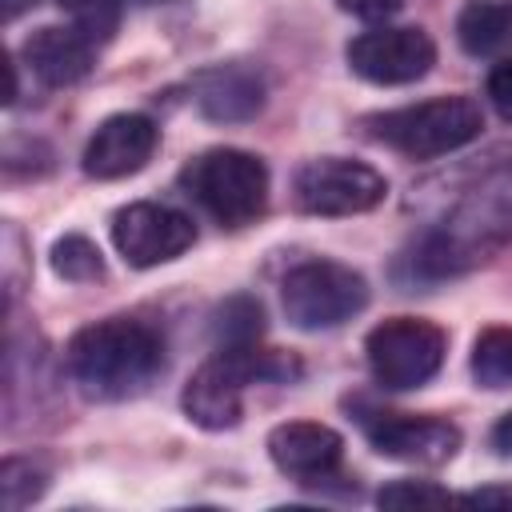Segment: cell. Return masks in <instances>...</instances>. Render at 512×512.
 I'll return each instance as SVG.
<instances>
[{
  "mask_svg": "<svg viewBox=\"0 0 512 512\" xmlns=\"http://www.w3.org/2000/svg\"><path fill=\"white\" fill-rule=\"evenodd\" d=\"M68 376L88 400H124L144 392L164 368V340L144 320L108 316L68 340Z\"/></svg>",
  "mask_w": 512,
  "mask_h": 512,
  "instance_id": "1",
  "label": "cell"
},
{
  "mask_svg": "<svg viewBox=\"0 0 512 512\" xmlns=\"http://www.w3.org/2000/svg\"><path fill=\"white\" fill-rule=\"evenodd\" d=\"M292 364H284L276 352H260L256 344L248 348H220L212 360H204L188 384H184V412L192 424L208 428V432H224L236 428L244 416V388L252 380H276L288 376Z\"/></svg>",
  "mask_w": 512,
  "mask_h": 512,
  "instance_id": "2",
  "label": "cell"
},
{
  "mask_svg": "<svg viewBox=\"0 0 512 512\" xmlns=\"http://www.w3.org/2000/svg\"><path fill=\"white\" fill-rule=\"evenodd\" d=\"M368 128L380 144L396 148L408 160H436L484 132V112L472 96H436L424 104H408L396 112L368 116Z\"/></svg>",
  "mask_w": 512,
  "mask_h": 512,
  "instance_id": "3",
  "label": "cell"
},
{
  "mask_svg": "<svg viewBox=\"0 0 512 512\" xmlns=\"http://www.w3.org/2000/svg\"><path fill=\"white\" fill-rule=\"evenodd\" d=\"M184 192L224 228L252 224L268 204V168L244 148H208L180 172Z\"/></svg>",
  "mask_w": 512,
  "mask_h": 512,
  "instance_id": "4",
  "label": "cell"
},
{
  "mask_svg": "<svg viewBox=\"0 0 512 512\" xmlns=\"http://www.w3.org/2000/svg\"><path fill=\"white\" fill-rule=\"evenodd\" d=\"M280 304H284L288 324H296L300 332H324V328H336V324L352 320L356 312H364L368 284L348 264L308 260L284 276Z\"/></svg>",
  "mask_w": 512,
  "mask_h": 512,
  "instance_id": "5",
  "label": "cell"
},
{
  "mask_svg": "<svg viewBox=\"0 0 512 512\" xmlns=\"http://www.w3.org/2000/svg\"><path fill=\"white\" fill-rule=\"evenodd\" d=\"M444 348H448L444 332L420 316H392V320L376 324L364 340L368 368H372L376 384L396 388V392L428 384L444 364Z\"/></svg>",
  "mask_w": 512,
  "mask_h": 512,
  "instance_id": "6",
  "label": "cell"
},
{
  "mask_svg": "<svg viewBox=\"0 0 512 512\" xmlns=\"http://www.w3.org/2000/svg\"><path fill=\"white\" fill-rule=\"evenodd\" d=\"M388 196V180L364 164L344 156L308 160L292 180V200L308 216H356L376 208Z\"/></svg>",
  "mask_w": 512,
  "mask_h": 512,
  "instance_id": "7",
  "label": "cell"
},
{
  "mask_svg": "<svg viewBox=\"0 0 512 512\" xmlns=\"http://www.w3.org/2000/svg\"><path fill=\"white\" fill-rule=\"evenodd\" d=\"M196 240V228L184 212L152 200H136L112 216V244L132 268H156L164 260H176Z\"/></svg>",
  "mask_w": 512,
  "mask_h": 512,
  "instance_id": "8",
  "label": "cell"
},
{
  "mask_svg": "<svg viewBox=\"0 0 512 512\" xmlns=\"http://www.w3.org/2000/svg\"><path fill=\"white\" fill-rule=\"evenodd\" d=\"M344 56L372 84H412L436 64V44L424 28H368L348 40Z\"/></svg>",
  "mask_w": 512,
  "mask_h": 512,
  "instance_id": "9",
  "label": "cell"
},
{
  "mask_svg": "<svg viewBox=\"0 0 512 512\" xmlns=\"http://www.w3.org/2000/svg\"><path fill=\"white\" fill-rule=\"evenodd\" d=\"M368 440L388 460L408 464H444L460 448V428L436 416H404V412H376V420H364Z\"/></svg>",
  "mask_w": 512,
  "mask_h": 512,
  "instance_id": "10",
  "label": "cell"
},
{
  "mask_svg": "<svg viewBox=\"0 0 512 512\" xmlns=\"http://www.w3.org/2000/svg\"><path fill=\"white\" fill-rule=\"evenodd\" d=\"M156 124L140 112H116L108 116L92 140L84 144V172L92 180H120L128 172H140L156 152Z\"/></svg>",
  "mask_w": 512,
  "mask_h": 512,
  "instance_id": "11",
  "label": "cell"
},
{
  "mask_svg": "<svg viewBox=\"0 0 512 512\" xmlns=\"http://www.w3.org/2000/svg\"><path fill=\"white\" fill-rule=\"evenodd\" d=\"M268 456L272 464L300 480V484H316V480H328L340 460H344V440L336 428L328 424H316V420H288V424H276L268 432Z\"/></svg>",
  "mask_w": 512,
  "mask_h": 512,
  "instance_id": "12",
  "label": "cell"
},
{
  "mask_svg": "<svg viewBox=\"0 0 512 512\" xmlns=\"http://www.w3.org/2000/svg\"><path fill=\"white\" fill-rule=\"evenodd\" d=\"M200 116L216 124H244L264 108V80L244 64H216L192 84Z\"/></svg>",
  "mask_w": 512,
  "mask_h": 512,
  "instance_id": "13",
  "label": "cell"
},
{
  "mask_svg": "<svg viewBox=\"0 0 512 512\" xmlns=\"http://www.w3.org/2000/svg\"><path fill=\"white\" fill-rule=\"evenodd\" d=\"M20 52H24L28 68L40 76V84H48V88L76 84L92 68V40H84L76 28H60V24L36 28Z\"/></svg>",
  "mask_w": 512,
  "mask_h": 512,
  "instance_id": "14",
  "label": "cell"
},
{
  "mask_svg": "<svg viewBox=\"0 0 512 512\" xmlns=\"http://www.w3.org/2000/svg\"><path fill=\"white\" fill-rule=\"evenodd\" d=\"M456 40L468 56H492L512 44V0H468L456 16Z\"/></svg>",
  "mask_w": 512,
  "mask_h": 512,
  "instance_id": "15",
  "label": "cell"
},
{
  "mask_svg": "<svg viewBox=\"0 0 512 512\" xmlns=\"http://www.w3.org/2000/svg\"><path fill=\"white\" fill-rule=\"evenodd\" d=\"M264 332V312L252 296H228L212 312V336L220 348H248Z\"/></svg>",
  "mask_w": 512,
  "mask_h": 512,
  "instance_id": "16",
  "label": "cell"
},
{
  "mask_svg": "<svg viewBox=\"0 0 512 512\" xmlns=\"http://www.w3.org/2000/svg\"><path fill=\"white\" fill-rule=\"evenodd\" d=\"M472 376L484 388H508L512 384V328L480 332V340L472 348Z\"/></svg>",
  "mask_w": 512,
  "mask_h": 512,
  "instance_id": "17",
  "label": "cell"
},
{
  "mask_svg": "<svg viewBox=\"0 0 512 512\" xmlns=\"http://www.w3.org/2000/svg\"><path fill=\"white\" fill-rule=\"evenodd\" d=\"M56 8L72 20V28L92 40V44H108L120 28V12L124 0H56Z\"/></svg>",
  "mask_w": 512,
  "mask_h": 512,
  "instance_id": "18",
  "label": "cell"
},
{
  "mask_svg": "<svg viewBox=\"0 0 512 512\" xmlns=\"http://www.w3.org/2000/svg\"><path fill=\"white\" fill-rule=\"evenodd\" d=\"M52 272L72 280V284H88V280H100L104 276V260H100V248L88 240V236H60L52 244Z\"/></svg>",
  "mask_w": 512,
  "mask_h": 512,
  "instance_id": "19",
  "label": "cell"
},
{
  "mask_svg": "<svg viewBox=\"0 0 512 512\" xmlns=\"http://www.w3.org/2000/svg\"><path fill=\"white\" fill-rule=\"evenodd\" d=\"M44 488H48V476H44L32 460L12 456V460L0 464V496H4V508H8V512H20L24 504L40 500Z\"/></svg>",
  "mask_w": 512,
  "mask_h": 512,
  "instance_id": "20",
  "label": "cell"
},
{
  "mask_svg": "<svg viewBox=\"0 0 512 512\" xmlns=\"http://www.w3.org/2000/svg\"><path fill=\"white\" fill-rule=\"evenodd\" d=\"M456 496L452 492H444L440 484H432V480H392V484H384L380 492H376V504L380 508H444V504H452Z\"/></svg>",
  "mask_w": 512,
  "mask_h": 512,
  "instance_id": "21",
  "label": "cell"
},
{
  "mask_svg": "<svg viewBox=\"0 0 512 512\" xmlns=\"http://www.w3.org/2000/svg\"><path fill=\"white\" fill-rule=\"evenodd\" d=\"M488 100H492V108L512 124V56L500 60V64L488 72Z\"/></svg>",
  "mask_w": 512,
  "mask_h": 512,
  "instance_id": "22",
  "label": "cell"
},
{
  "mask_svg": "<svg viewBox=\"0 0 512 512\" xmlns=\"http://www.w3.org/2000/svg\"><path fill=\"white\" fill-rule=\"evenodd\" d=\"M404 0H336L340 12L360 16V20H388Z\"/></svg>",
  "mask_w": 512,
  "mask_h": 512,
  "instance_id": "23",
  "label": "cell"
},
{
  "mask_svg": "<svg viewBox=\"0 0 512 512\" xmlns=\"http://www.w3.org/2000/svg\"><path fill=\"white\" fill-rule=\"evenodd\" d=\"M460 504H480V508H512V488H480V492H468V496H456Z\"/></svg>",
  "mask_w": 512,
  "mask_h": 512,
  "instance_id": "24",
  "label": "cell"
},
{
  "mask_svg": "<svg viewBox=\"0 0 512 512\" xmlns=\"http://www.w3.org/2000/svg\"><path fill=\"white\" fill-rule=\"evenodd\" d=\"M492 448H496L500 456H512V412H504V416L496 420V428H492Z\"/></svg>",
  "mask_w": 512,
  "mask_h": 512,
  "instance_id": "25",
  "label": "cell"
},
{
  "mask_svg": "<svg viewBox=\"0 0 512 512\" xmlns=\"http://www.w3.org/2000/svg\"><path fill=\"white\" fill-rule=\"evenodd\" d=\"M36 4H40V0H4V20L12 24V20L20 16V12H28V8H36Z\"/></svg>",
  "mask_w": 512,
  "mask_h": 512,
  "instance_id": "26",
  "label": "cell"
},
{
  "mask_svg": "<svg viewBox=\"0 0 512 512\" xmlns=\"http://www.w3.org/2000/svg\"><path fill=\"white\" fill-rule=\"evenodd\" d=\"M132 4H168V0H132Z\"/></svg>",
  "mask_w": 512,
  "mask_h": 512,
  "instance_id": "27",
  "label": "cell"
}]
</instances>
